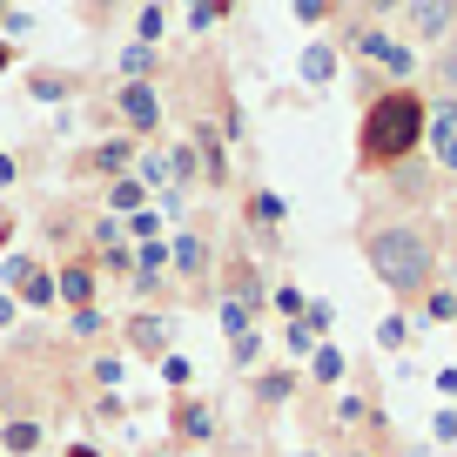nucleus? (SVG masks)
<instances>
[{"label": "nucleus", "mask_w": 457, "mask_h": 457, "mask_svg": "<svg viewBox=\"0 0 457 457\" xmlns=\"http://www.w3.org/2000/svg\"><path fill=\"white\" fill-rule=\"evenodd\" d=\"M437 155L457 169V114L451 108H437Z\"/></svg>", "instance_id": "3"}, {"label": "nucleus", "mask_w": 457, "mask_h": 457, "mask_svg": "<svg viewBox=\"0 0 457 457\" xmlns=\"http://www.w3.org/2000/svg\"><path fill=\"white\" fill-rule=\"evenodd\" d=\"M411 28H424V34H444V28H451V7H411Z\"/></svg>", "instance_id": "4"}, {"label": "nucleus", "mask_w": 457, "mask_h": 457, "mask_svg": "<svg viewBox=\"0 0 457 457\" xmlns=\"http://www.w3.org/2000/svg\"><path fill=\"white\" fill-rule=\"evenodd\" d=\"M129 114L148 129V121H155V95H148V87H129Z\"/></svg>", "instance_id": "5"}, {"label": "nucleus", "mask_w": 457, "mask_h": 457, "mask_svg": "<svg viewBox=\"0 0 457 457\" xmlns=\"http://www.w3.org/2000/svg\"><path fill=\"white\" fill-rule=\"evenodd\" d=\"M417 135H424V108L411 95H384L363 114V155L370 162H397L403 148H417Z\"/></svg>", "instance_id": "1"}, {"label": "nucleus", "mask_w": 457, "mask_h": 457, "mask_svg": "<svg viewBox=\"0 0 457 457\" xmlns=\"http://www.w3.org/2000/svg\"><path fill=\"white\" fill-rule=\"evenodd\" d=\"M0 61H7V47H0Z\"/></svg>", "instance_id": "6"}, {"label": "nucleus", "mask_w": 457, "mask_h": 457, "mask_svg": "<svg viewBox=\"0 0 457 457\" xmlns=\"http://www.w3.org/2000/svg\"><path fill=\"white\" fill-rule=\"evenodd\" d=\"M370 270L384 276L390 289H417L430 276V243L417 228H377L370 236Z\"/></svg>", "instance_id": "2"}]
</instances>
